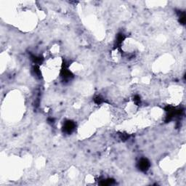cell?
Masks as SVG:
<instances>
[{
  "instance_id": "cell-2",
  "label": "cell",
  "mask_w": 186,
  "mask_h": 186,
  "mask_svg": "<svg viewBox=\"0 0 186 186\" xmlns=\"http://www.w3.org/2000/svg\"><path fill=\"white\" fill-rule=\"evenodd\" d=\"M74 127H75V124H74V122L70 121H67L63 126L64 130L68 132V133H70V132H72L74 130Z\"/></svg>"
},
{
  "instance_id": "cell-1",
  "label": "cell",
  "mask_w": 186,
  "mask_h": 186,
  "mask_svg": "<svg viewBox=\"0 0 186 186\" xmlns=\"http://www.w3.org/2000/svg\"><path fill=\"white\" fill-rule=\"evenodd\" d=\"M138 165H139L140 169L145 171H146V170H148V168L150 167V162L148 161V159H146V158H142V159L139 161Z\"/></svg>"
}]
</instances>
